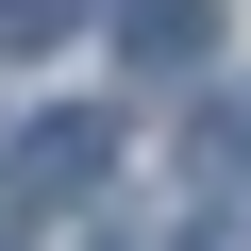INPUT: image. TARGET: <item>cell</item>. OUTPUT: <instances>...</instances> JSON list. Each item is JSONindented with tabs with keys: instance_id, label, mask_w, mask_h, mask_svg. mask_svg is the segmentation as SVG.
Masks as SVG:
<instances>
[{
	"instance_id": "1",
	"label": "cell",
	"mask_w": 251,
	"mask_h": 251,
	"mask_svg": "<svg viewBox=\"0 0 251 251\" xmlns=\"http://www.w3.org/2000/svg\"><path fill=\"white\" fill-rule=\"evenodd\" d=\"M100 184H117V117H84V100L0 134V218H50V201H100Z\"/></svg>"
},
{
	"instance_id": "3",
	"label": "cell",
	"mask_w": 251,
	"mask_h": 251,
	"mask_svg": "<svg viewBox=\"0 0 251 251\" xmlns=\"http://www.w3.org/2000/svg\"><path fill=\"white\" fill-rule=\"evenodd\" d=\"M84 34V0H0V50H67Z\"/></svg>"
},
{
	"instance_id": "4",
	"label": "cell",
	"mask_w": 251,
	"mask_h": 251,
	"mask_svg": "<svg viewBox=\"0 0 251 251\" xmlns=\"http://www.w3.org/2000/svg\"><path fill=\"white\" fill-rule=\"evenodd\" d=\"M218 168H234V184H251V84H234V117H218Z\"/></svg>"
},
{
	"instance_id": "2",
	"label": "cell",
	"mask_w": 251,
	"mask_h": 251,
	"mask_svg": "<svg viewBox=\"0 0 251 251\" xmlns=\"http://www.w3.org/2000/svg\"><path fill=\"white\" fill-rule=\"evenodd\" d=\"M117 34H134V67H201L218 0H117Z\"/></svg>"
},
{
	"instance_id": "5",
	"label": "cell",
	"mask_w": 251,
	"mask_h": 251,
	"mask_svg": "<svg viewBox=\"0 0 251 251\" xmlns=\"http://www.w3.org/2000/svg\"><path fill=\"white\" fill-rule=\"evenodd\" d=\"M184 251H218V234H184Z\"/></svg>"
}]
</instances>
